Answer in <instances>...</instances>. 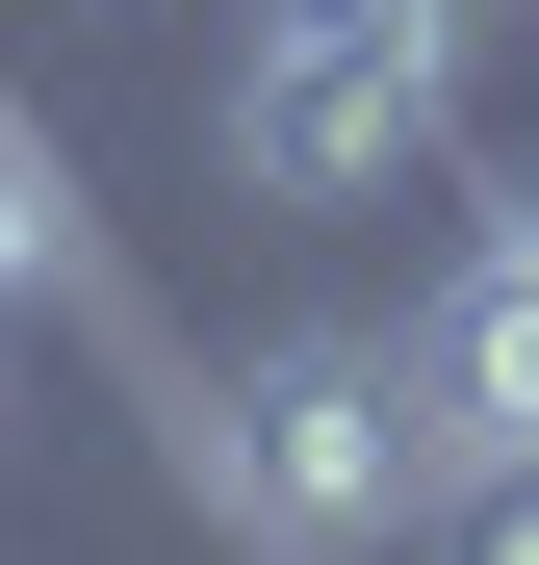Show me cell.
Masks as SVG:
<instances>
[{
  "label": "cell",
  "instance_id": "cell-1",
  "mask_svg": "<svg viewBox=\"0 0 539 565\" xmlns=\"http://www.w3.org/2000/svg\"><path fill=\"white\" fill-rule=\"evenodd\" d=\"M154 462L231 565H386L436 514V412H411V334H257V360H180Z\"/></svg>",
  "mask_w": 539,
  "mask_h": 565
},
{
  "label": "cell",
  "instance_id": "cell-2",
  "mask_svg": "<svg viewBox=\"0 0 539 565\" xmlns=\"http://www.w3.org/2000/svg\"><path fill=\"white\" fill-rule=\"evenodd\" d=\"M463 104H488V0H257L206 129L283 232H334V206H411L463 154Z\"/></svg>",
  "mask_w": 539,
  "mask_h": 565
},
{
  "label": "cell",
  "instance_id": "cell-3",
  "mask_svg": "<svg viewBox=\"0 0 539 565\" xmlns=\"http://www.w3.org/2000/svg\"><path fill=\"white\" fill-rule=\"evenodd\" d=\"M411 412H436V462H539V180L463 206V257L411 282Z\"/></svg>",
  "mask_w": 539,
  "mask_h": 565
},
{
  "label": "cell",
  "instance_id": "cell-4",
  "mask_svg": "<svg viewBox=\"0 0 539 565\" xmlns=\"http://www.w3.org/2000/svg\"><path fill=\"white\" fill-rule=\"evenodd\" d=\"M26 309H104V232H77V180H52V129L0 104V334Z\"/></svg>",
  "mask_w": 539,
  "mask_h": 565
},
{
  "label": "cell",
  "instance_id": "cell-5",
  "mask_svg": "<svg viewBox=\"0 0 539 565\" xmlns=\"http://www.w3.org/2000/svg\"><path fill=\"white\" fill-rule=\"evenodd\" d=\"M411 540H436V565H539V462H436Z\"/></svg>",
  "mask_w": 539,
  "mask_h": 565
}]
</instances>
